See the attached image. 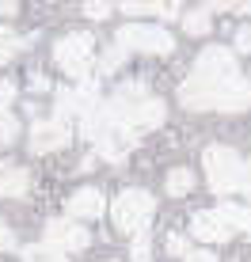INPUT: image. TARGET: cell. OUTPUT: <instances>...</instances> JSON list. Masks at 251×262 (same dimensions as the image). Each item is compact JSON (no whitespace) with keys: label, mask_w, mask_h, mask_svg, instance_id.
Listing matches in <instances>:
<instances>
[{"label":"cell","mask_w":251,"mask_h":262,"mask_svg":"<svg viewBox=\"0 0 251 262\" xmlns=\"http://www.w3.org/2000/svg\"><path fill=\"white\" fill-rule=\"evenodd\" d=\"M179 103L186 111H244L251 103V84L240 76L236 57L221 46H205L191 76L179 84Z\"/></svg>","instance_id":"6da1fadb"},{"label":"cell","mask_w":251,"mask_h":262,"mask_svg":"<svg viewBox=\"0 0 251 262\" xmlns=\"http://www.w3.org/2000/svg\"><path fill=\"white\" fill-rule=\"evenodd\" d=\"M107 114H111L118 125H130V129H156L168 118V106L160 95H152L141 80H130V84L114 88V95L107 99Z\"/></svg>","instance_id":"7a4b0ae2"},{"label":"cell","mask_w":251,"mask_h":262,"mask_svg":"<svg viewBox=\"0 0 251 262\" xmlns=\"http://www.w3.org/2000/svg\"><path fill=\"white\" fill-rule=\"evenodd\" d=\"M202 164H205V179H210L213 194H236V190H244L247 179H251V167L228 144H210L202 152Z\"/></svg>","instance_id":"3957f363"},{"label":"cell","mask_w":251,"mask_h":262,"mask_svg":"<svg viewBox=\"0 0 251 262\" xmlns=\"http://www.w3.org/2000/svg\"><path fill=\"white\" fill-rule=\"evenodd\" d=\"M152 213H156V198H152L149 190H137V186L122 190L118 198H114V205H111L114 228H118L122 236H137V232H145V224L152 221Z\"/></svg>","instance_id":"277c9868"},{"label":"cell","mask_w":251,"mask_h":262,"mask_svg":"<svg viewBox=\"0 0 251 262\" xmlns=\"http://www.w3.org/2000/svg\"><path fill=\"white\" fill-rule=\"evenodd\" d=\"M92 57H95V38H92V34H84V31L61 34L57 46H53V61H57V69L65 72V76H73L76 84L88 76Z\"/></svg>","instance_id":"5b68a950"},{"label":"cell","mask_w":251,"mask_h":262,"mask_svg":"<svg viewBox=\"0 0 251 262\" xmlns=\"http://www.w3.org/2000/svg\"><path fill=\"white\" fill-rule=\"evenodd\" d=\"M114 46H118L122 53H130V50H141V53H172L175 50V38L164 31V27L126 23V27H118V34H114Z\"/></svg>","instance_id":"8992f818"},{"label":"cell","mask_w":251,"mask_h":262,"mask_svg":"<svg viewBox=\"0 0 251 262\" xmlns=\"http://www.w3.org/2000/svg\"><path fill=\"white\" fill-rule=\"evenodd\" d=\"M46 243L65 255V251H84L88 243H92V236H88L84 224L65 221V216H61V221H50V224H46Z\"/></svg>","instance_id":"52a82bcc"},{"label":"cell","mask_w":251,"mask_h":262,"mask_svg":"<svg viewBox=\"0 0 251 262\" xmlns=\"http://www.w3.org/2000/svg\"><path fill=\"white\" fill-rule=\"evenodd\" d=\"M69 122H34L31 125V152L34 156H46V152H57V148H65L69 144Z\"/></svg>","instance_id":"ba28073f"},{"label":"cell","mask_w":251,"mask_h":262,"mask_svg":"<svg viewBox=\"0 0 251 262\" xmlns=\"http://www.w3.org/2000/svg\"><path fill=\"white\" fill-rule=\"evenodd\" d=\"M65 213H69V221H99L107 213V198L95 190V186H80V190L69 198Z\"/></svg>","instance_id":"9c48e42d"},{"label":"cell","mask_w":251,"mask_h":262,"mask_svg":"<svg viewBox=\"0 0 251 262\" xmlns=\"http://www.w3.org/2000/svg\"><path fill=\"white\" fill-rule=\"evenodd\" d=\"M191 236L194 239H202V243H225L232 232L225 228V221H221L213 209H202V213H194L191 216Z\"/></svg>","instance_id":"30bf717a"},{"label":"cell","mask_w":251,"mask_h":262,"mask_svg":"<svg viewBox=\"0 0 251 262\" xmlns=\"http://www.w3.org/2000/svg\"><path fill=\"white\" fill-rule=\"evenodd\" d=\"M31 190V175L19 164H0V198H23Z\"/></svg>","instance_id":"8fae6325"},{"label":"cell","mask_w":251,"mask_h":262,"mask_svg":"<svg viewBox=\"0 0 251 262\" xmlns=\"http://www.w3.org/2000/svg\"><path fill=\"white\" fill-rule=\"evenodd\" d=\"M213 213L225 221V228H228V232H247V236H251V205L225 202V205H217Z\"/></svg>","instance_id":"7c38bea8"},{"label":"cell","mask_w":251,"mask_h":262,"mask_svg":"<svg viewBox=\"0 0 251 262\" xmlns=\"http://www.w3.org/2000/svg\"><path fill=\"white\" fill-rule=\"evenodd\" d=\"M164 190L172 198H186L194 190V171L191 167H172V171H168V179H164Z\"/></svg>","instance_id":"4fadbf2b"},{"label":"cell","mask_w":251,"mask_h":262,"mask_svg":"<svg viewBox=\"0 0 251 262\" xmlns=\"http://www.w3.org/2000/svg\"><path fill=\"white\" fill-rule=\"evenodd\" d=\"M122 12L126 15H156V19H175L179 15V8L175 4H122Z\"/></svg>","instance_id":"5bb4252c"},{"label":"cell","mask_w":251,"mask_h":262,"mask_svg":"<svg viewBox=\"0 0 251 262\" xmlns=\"http://www.w3.org/2000/svg\"><path fill=\"white\" fill-rule=\"evenodd\" d=\"M23 262H69V258L50 243H38V247H23Z\"/></svg>","instance_id":"9a60e30c"},{"label":"cell","mask_w":251,"mask_h":262,"mask_svg":"<svg viewBox=\"0 0 251 262\" xmlns=\"http://www.w3.org/2000/svg\"><path fill=\"white\" fill-rule=\"evenodd\" d=\"M23 46V38L15 31H4V27H0V65H8V61L15 57V50Z\"/></svg>","instance_id":"2e32d148"},{"label":"cell","mask_w":251,"mask_h":262,"mask_svg":"<svg viewBox=\"0 0 251 262\" xmlns=\"http://www.w3.org/2000/svg\"><path fill=\"white\" fill-rule=\"evenodd\" d=\"M183 31H186V34H205V31H210V12H205V8L186 12V15H183Z\"/></svg>","instance_id":"e0dca14e"},{"label":"cell","mask_w":251,"mask_h":262,"mask_svg":"<svg viewBox=\"0 0 251 262\" xmlns=\"http://www.w3.org/2000/svg\"><path fill=\"white\" fill-rule=\"evenodd\" d=\"M149 247H152V236H149V228H145V232H137V236H133V247H130L133 262H149Z\"/></svg>","instance_id":"ac0fdd59"},{"label":"cell","mask_w":251,"mask_h":262,"mask_svg":"<svg viewBox=\"0 0 251 262\" xmlns=\"http://www.w3.org/2000/svg\"><path fill=\"white\" fill-rule=\"evenodd\" d=\"M15 133H19V122H15L12 114H4V118H0V144H12Z\"/></svg>","instance_id":"d6986e66"},{"label":"cell","mask_w":251,"mask_h":262,"mask_svg":"<svg viewBox=\"0 0 251 262\" xmlns=\"http://www.w3.org/2000/svg\"><path fill=\"white\" fill-rule=\"evenodd\" d=\"M12 103H15V84H12V80H0V118L8 114Z\"/></svg>","instance_id":"ffe728a7"},{"label":"cell","mask_w":251,"mask_h":262,"mask_svg":"<svg viewBox=\"0 0 251 262\" xmlns=\"http://www.w3.org/2000/svg\"><path fill=\"white\" fill-rule=\"evenodd\" d=\"M168 251H172V255H179V258L191 255V247H186V236H183V232H172V236H168Z\"/></svg>","instance_id":"44dd1931"},{"label":"cell","mask_w":251,"mask_h":262,"mask_svg":"<svg viewBox=\"0 0 251 262\" xmlns=\"http://www.w3.org/2000/svg\"><path fill=\"white\" fill-rule=\"evenodd\" d=\"M118 61H122V50H118V46H114V50H107V53H103V61H99V69H103V72H114V69H118Z\"/></svg>","instance_id":"7402d4cb"},{"label":"cell","mask_w":251,"mask_h":262,"mask_svg":"<svg viewBox=\"0 0 251 262\" xmlns=\"http://www.w3.org/2000/svg\"><path fill=\"white\" fill-rule=\"evenodd\" d=\"M236 50H240V53H251V23H244V27L236 31Z\"/></svg>","instance_id":"603a6c76"},{"label":"cell","mask_w":251,"mask_h":262,"mask_svg":"<svg viewBox=\"0 0 251 262\" xmlns=\"http://www.w3.org/2000/svg\"><path fill=\"white\" fill-rule=\"evenodd\" d=\"M84 12L92 15V19H107V15H111L114 8H111V4H103V0H99V4H84Z\"/></svg>","instance_id":"cb8c5ba5"},{"label":"cell","mask_w":251,"mask_h":262,"mask_svg":"<svg viewBox=\"0 0 251 262\" xmlns=\"http://www.w3.org/2000/svg\"><path fill=\"white\" fill-rule=\"evenodd\" d=\"M12 247H15V236H12V228L0 221V251H12Z\"/></svg>","instance_id":"d4e9b609"},{"label":"cell","mask_w":251,"mask_h":262,"mask_svg":"<svg viewBox=\"0 0 251 262\" xmlns=\"http://www.w3.org/2000/svg\"><path fill=\"white\" fill-rule=\"evenodd\" d=\"M183 262H217V255H210V251H191Z\"/></svg>","instance_id":"484cf974"},{"label":"cell","mask_w":251,"mask_h":262,"mask_svg":"<svg viewBox=\"0 0 251 262\" xmlns=\"http://www.w3.org/2000/svg\"><path fill=\"white\" fill-rule=\"evenodd\" d=\"M31 92H50V80L38 76V72H31Z\"/></svg>","instance_id":"4316f807"},{"label":"cell","mask_w":251,"mask_h":262,"mask_svg":"<svg viewBox=\"0 0 251 262\" xmlns=\"http://www.w3.org/2000/svg\"><path fill=\"white\" fill-rule=\"evenodd\" d=\"M244 194H247V202H251V179H247V186H244Z\"/></svg>","instance_id":"83f0119b"}]
</instances>
